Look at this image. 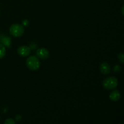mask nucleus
Masks as SVG:
<instances>
[{
  "label": "nucleus",
  "instance_id": "nucleus-1",
  "mask_svg": "<svg viewBox=\"0 0 124 124\" xmlns=\"http://www.w3.org/2000/svg\"><path fill=\"white\" fill-rule=\"evenodd\" d=\"M26 65L31 71H36L39 69L41 62L37 56H31L26 60Z\"/></svg>",
  "mask_w": 124,
  "mask_h": 124
},
{
  "label": "nucleus",
  "instance_id": "nucleus-2",
  "mask_svg": "<svg viewBox=\"0 0 124 124\" xmlns=\"http://www.w3.org/2000/svg\"><path fill=\"white\" fill-rule=\"evenodd\" d=\"M118 81L114 76H110L104 80L102 83L103 87L107 90H114L117 87Z\"/></svg>",
  "mask_w": 124,
  "mask_h": 124
},
{
  "label": "nucleus",
  "instance_id": "nucleus-3",
  "mask_svg": "<svg viewBox=\"0 0 124 124\" xmlns=\"http://www.w3.org/2000/svg\"><path fill=\"white\" fill-rule=\"evenodd\" d=\"M10 33L14 37H20L24 32V27L18 24H15L11 25L9 29Z\"/></svg>",
  "mask_w": 124,
  "mask_h": 124
},
{
  "label": "nucleus",
  "instance_id": "nucleus-4",
  "mask_svg": "<svg viewBox=\"0 0 124 124\" xmlns=\"http://www.w3.org/2000/svg\"><path fill=\"white\" fill-rule=\"evenodd\" d=\"M17 53L21 56H27L31 53V48L25 46H21L17 49Z\"/></svg>",
  "mask_w": 124,
  "mask_h": 124
},
{
  "label": "nucleus",
  "instance_id": "nucleus-5",
  "mask_svg": "<svg viewBox=\"0 0 124 124\" xmlns=\"http://www.w3.org/2000/svg\"><path fill=\"white\" fill-rule=\"evenodd\" d=\"M36 55L38 58L40 59H46L49 56V52L45 48H40L36 51Z\"/></svg>",
  "mask_w": 124,
  "mask_h": 124
},
{
  "label": "nucleus",
  "instance_id": "nucleus-6",
  "mask_svg": "<svg viewBox=\"0 0 124 124\" xmlns=\"http://www.w3.org/2000/svg\"><path fill=\"white\" fill-rule=\"evenodd\" d=\"M99 70L101 73L104 75H108L111 71V69L109 65V64L107 62H102L100 65L99 67Z\"/></svg>",
  "mask_w": 124,
  "mask_h": 124
},
{
  "label": "nucleus",
  "instance_id": "nucleus-7",
  "mask_svg": "<svg viewBox=\"0 0 124 124\" xmlns=\"http://www.w3.org/2000/svg\"><path fill=\"white\" fill-rule=\"evenodd\" d=\"M0 41L4 47H7L8 48L10 47L11 44H12V40H11L10 38L8 37V36H6V35L0 36Z\"/></svg>",
  "mask_w": 124,
  "mask_h": 124
},
{
  "label": "nucleus",
  "instance_id": "nucleus-8",
  "mask_svg": "<svg viewBox=\"0 0 124 124\" xmlns=\"http://www.w3.org/2000/svg\"><path fill=\"white\" fill-rule=\"evenodd\" d=\"M121 93L119 92V91L116 90H113L111 92L110 96H109V98L112 101L116 102L119 100V99L121 98Z\"/></svg>",
  "mask_w": 124,
  "mask_h": 124
},
{
  "label": "nucleus",
  "instance_id": "nucleus-9",
  "mask_svg": "<svg viewBox=\"0 0 124 124\" xmlns=\"http://www.w3.org/2000/svg\"><path fill=\"white\" fill-rule=\"evenodd\" d=\"M6 50L5 47L2 44H0V59H2L4 57V56L6 55Z\"/></svg>",
  "mask_w": 124,
  "mask_h": 124
},
{
  "label": "nucleus",
  "instance_id": "nucleus-10",
  "mask_svg": "<svg viewBox=\"0 0 124 124\" xmlns=\"http://www.w3.org/2000/svg\"><path fill=\"white\" fill-rule=\"evenodd\" d=\"M117 58H118L119 61L121 62L122 64H124V58L123 53H119V54H118V56H117Z\"/></svg>",
  "mask_w": 124,
  "mask_h": 124
},
{
  "label": "nucleus",
  "instance_id": "nucleus-11",
  "mask_svg": "<svg viewBox=\"0 0 124 124\" xmlns=\"http://www.w3.org/2000/svg\"><path fill=\"white\" fill-rule=\"evenodd\" d=\"M5 124H15V122L13 119H12L9 118L7 119L6 120V121L4 122Z\"/></svg>",
  "mask_w": 124,
  "mask_h": 124
},
{
  "label": "nucleus",
  "instance_id": "nucleus-12",
  "mask_svg": "<svg viewBox=\"0 0 124 124\" xmlns=\"http://www.w3.org/2000/svg\"><path fill=\"white\" fill-rule=\"evenodd\" d=\"M121 70V67L119 66L118 65H116V66L114 67L113 68V70H114V72H119Z\"/></svg>",
  "mask_w": 124,
  "mask_h": 124
},
{
  "label": "nucleus",
  "instance_id": "nucleus-13",
  "mask_svg": "<svg viewBox=\"0 0 124 124\" xmlns=\"http://www.w3.org/2000/svg\"><path fill=\"white\" fill-rule=\"evenodd\" d=\"M21 119H22V117L21 115H18L16 116V120L17 121H20Z\"/></svg>",
  "mask_w": 124,
  "mask_h": 124
},
{
  "label": "nucleus",
  "instance_id": "nucleus-14",
  "mask_svg": "<svg viewBox=\"0 0 124 124\" xmlns=\"http://www.w3.org/2000/svg\"><path fill=\"white\" fill-rule=\"evenodd\" d=\"M23 24H24L25 26H26V25H27L28 24H29V21H28L27 20H24V21H23Z\"/></svg>",
  "mask_w": 124,
  "mask_h": 124
},
{
  "label": "nucleus",
  "instance_id": "nucleus-15",
  "mask_svg": "<svg viewBox=\"0 0 124 124\" xmlns=\"http://www.w3.org/2000/svg\"><path fill=\"white\" fill-rule=\"evenodd\" d=\"M124 6H122V15H124Z\"/></svg>",
  "mask_w": 124,
  "mask_h": 124
},
{
  "label": "nucleus",
  "instance_id": "nucleus-16",
  "mask_svg": "<svg viewBox=\"0 0 124 124\" xmlns=\"http://www.w3.org/2000/svg\"><path fill=\"white\" fill-rule=\"evenodd\" d=\"M0 15H1V12H0Z\"/></svg>",
  "mask_w": 124,
  "mask_h": 124
},
{
  "label": "nucleus",
  "instance_id": "nucleus-17",
  "mask_svg": "<svg viewBox=\"0 0 124 124\" xmlns=\"http://www.w3.org/2000/svg\"><path fill=\"white\" fill-rule=\"evenodd\" d=\"M0 36H1V35H0Z\"/></svg>",
  "mask_w": 124,
  "mask_h": 124
}]
</instances>
